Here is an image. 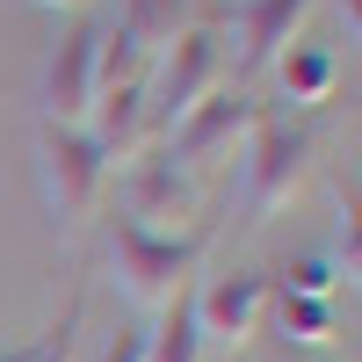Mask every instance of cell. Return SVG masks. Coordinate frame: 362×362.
<instances>
[{
	"mask_svg": "<svg viewBox=\"0 0 362 362\" xmlns=\"http://www.w3.org/2000/svg\"><path fill=\"white\" fill-rule=\"evenodd\" d=\"M109 181H116V167H109V153L87 131H66V124L37 131V196H44L58 232H80L95 218L109 203Z\"/></svg>",
	"mask_w": 362,
	"mask_h": 362,
	"instance_id": "obj_2",
	"label": "cell"
},
{
	"mask_svg": "<svg viewBox=\"0 0 362 362\" xmlns=\"http://www.w3.org/2000/svg\"><path fill=\"white\" fill-rule=\"evenodd\" d=\"M73 341H80V297H73V305H66L37 341L22 348V362H73Z\"/></svg>",
	"mask_w": 362,
	"mask_h": 362,
	"instance_id": "obj_14",
	"label": "cell"
},
{
	"mask_svg": "<svg viewBox=\"0 0 362 362\" xmlns=\"http://www.w3.org/2000/svg\"><path fill=\"white\" fill-rule=\"evenodd\" d=\"M95 37H102L95 15L58 37L51 66H44V124H66V131L87 124V109H95Z\"/></svg>",
	"mask_w": 362,
	"mask_h": 362,
	"instance_id": "obj_8",
	"label": "cell"
},
{
	"mask_svg": "<svg viewBox=\"0 0 362 362\" xmlns=\"http://www.w3.org/2000/svg\"><path fill=\"white\" fill-rule=\"evenodd\" d=\"M189 312H196L203 348H247V341L261 334V319H268V276H247V268L210 276V283L189 297Z\"/></svg>",
	"mask_w": 362,
	"mask_h": 362,
	"instance_id": "obj_7",
	"label": "cell"
},
{
	"mask_svg": "<svg viewBox=\"0 0 362 362\" xmlns=\"http://www.w3.org/2000/svg\"><path fill=\"white\" fill-rule=\"evenodd\" d=\"M319 0H247L239 8V73H261L305 37V15Z\"/></svg>",
	"mask_w": 362,
	"mask_h": 362,
	"instance_id": "obj_9",
	"label": "cell"
},
{
	"mask_svg": "<svg viewBox=\"0 0 362 362\" xmlns=\"http://www.w3.org/2000/svg\"><path fill=\"white\" fill-rule=\"evenodd\" d=\"M247 225H261L268 210H283L297 189H305V174L319 160V131L305 124V116H268L247 131Z\"/></svg>",
	"mask_w": 362,
	"mask_h": 362,
	"instance_id": "obj_3",
	"label": "cell"
},
{
	"mask_svg": "<svg viewBox=\"0 0 362 362\" xmlns=\"http://www.w3.org/2000/svg\"><path fill=\"white\" fill-rule=\"evenodd\" d=\"M102 362H145V326H131V334H116Z\"/></svg>",
	"mask_w": 362,
	"mask_h": 362,
	"instance_id": "obj_16",
	"label": "cell"
},
{
	"mask_svg": "<svg viewBox=\"0 0 362 362\" xmlns=\"http://www.w3.org/2000/svg\"><path fill=\"white\" fill-rule=\"evenodd\" d=\"M268 305H276V326H283V341L297 348H312L334 334V297H297V290H268Z\"/></svg>",
	"mask_w": 362,
	"mask_h": 362,
	"instance_id": "obj_13",
	"label": "cell"
},
{
	"mask_svg": "<svg viewBox=\"0 0 362 362\" xmlns=\"http://www.w3.org/2000/svg\"><path fill=\"white\" fill-rule=\"evenodd\" d=\"M334 283H341L334 261H297V268H283V290H297V297H334Z\"/></svg>",
	"mask_w": 362,
	"mask_h": 362,
	"instance_id": "obj_15",
	"label": "cell"
},
{
	"mask_svg": "<svg viewBox=\"0 0 362 362\" xmlns=\"http://www.w3.org/2000/svg\"><path fill=\"white\" fill-rule=\"evenodd\" d=\"M116 218H131L145 232H189V218H196V174H181L167 153L131 160L124 189H116Z\"/></svg>",
	"mask_w": 362,
	"mask_h": 362,
	"instance_id": "obj_6",
	"label": "cell"
},
{
	"mask_svg": "<svg viewBox=\"0 0 362 362\" xmlns=\"http://www.w3.org/2000/svg\"><path fill=\"white\" fill-rule=\"evenodd\" d=\"M203 247H210L203 232H145L131 218H116L109 225V276L138 312H167L181 297V283L196 276Z\"/></svg>",
	"mask_w": 362,
	"mask_h": 362,
	"instance_id": "obj_1",
	"label": "cell"
},
{
	"mask_svg": "<svg viewBox=\"0 0 362 362\" xmlns=\"http://www.w3.org/2000/svg\"><path fill=\"white\" fill-rule=\"evenodd\" d=\"M334 80H341V66H334V51H319V44H290L276 58V87H283V102H297V109L326 102Z\"/></svg>",
	"mask_w": 362,
	"mask_h": 362,
	"instance_id": "obj_11",
	"label": "cell"
},
{
	"mask_svg": "<svg viewBox=\"0 0 362 362\" xmlns=\"http://www.w3.org/2000/svg\"><path fill=\"white\" fill-rule=\"evenodd\" d=\"M145 362H203V334H196L189 297H174L160 312V326H145Z\"/></svg>",
	"mask_w": 362,
	"mask_h": 362,
	"instance_id": "obj_12",
	"label": "cell"
},
{
	"mask_svg": "<svg viewBox=\"0 0 362 362\" xmlns=\"http://www.w3.org/2000/svg\"><path fill=\"white\" fill-rule=\"evenodd\" d=\"M254 124H261V102L225 95V87H218V95H203V102L181 116L174 131H167L160 153H167L181 174H189V167H210V160H232L239 145H247V131H254Z\"/></svg>",
	"mask_w": 362,
	"mask_h": 362,
	"instance_id": "obj_5",
	"label": "cell"
},
{
	"mask_svg": "<svg viewBox=\"0 0 362 362\" xmlns=\"http://www.w3.org/2000/svg\"><path fill=\"white\" fill-rule=\"evenodd\" d=\"M218 80H225V37H218L210 22L181 29V37L153 58V73H145V102H153L160 138H167V131H174L203 95H218Z\"/></svg>",
	"mask_w": 362,
	"mask_h": 362,
	"instance_id": "obj_4",
	"label": "cell"
},
{
	"mask_svg": "<svg viewBox=\"0 0 362 362\" xmlns=\"http://www.w3.org/2000/svg\"><path fill=\"white\" fill-rule=\"evenodd\" d=\"M0 362H22V348H0Z\"/></svg>",
	"mask_w": 362,
	"mask_h": 362,
	"instance_id": "obj_18",
	"label": "cell"
},
{
	"mask_svg": "<svg viewBox=\"0 0 362 362\" xmlns=\"http://www.w3.org/2000/svg\"><path fill=\"white\" fill-rule=\"evenodd\" d=\"M37 8H80V0H37Z\"/></svg>",
	"mask_w": 362,
	"mask_h": 362,
	"instance_id": "obj_17",
	"label": "cell"
},
{
	"mask_svg": "<svg viewBox=\"0 0 362 362\" xmlns=\"http://www.w3.org/2000/svg\"><path fill=\"white\" fill-rule=\"evenodd\" d=\"M116 29L145 51V58H160L181 29H196V0H124V15H116Z\"/></svg>",
	"mask_w": 362,
	"mask_h": 362,
	"instance_id": "obj_10",
	"label": "cell"
}]
</instances>
